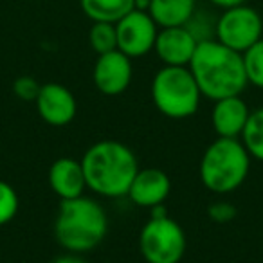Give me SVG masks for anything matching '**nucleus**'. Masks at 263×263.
<instances>
[{
	"mask_svg": "<svg viewBox=\"0 0 263 263\" xmlns=\"http://www.w3.org/2000/svg\"><path fill=\"white\" fill-rule=\"evenodd\" d=\"M87 190L103 198L126 197L139 162L130 146L116 139H103L87 148L81 157Z\"/></svg>",
	"mask_w": 263,
	"mask_h": 263,
	"instance_id": "f257e3e1",
	"label": "nucleus"
},
{
	"mask_svg": "<svg viewBox=\"0 0 263 263\" xmlns=\"http://www.w3.org/2000/svg\"><path fill=\"white\" fill-rule=\"evenodd\" d=\"M187 67L200 88L202 98L211 101L241 96L249 85L241 52L226 47L215 38L198 42Z\"/></svg>",
	"mask_w": 263,
	"mask_h": 263,
	"instance_id": "f03ea898",
	"label": "nucleus"
},
{
	"mask_svg": "<svg viewBox=\"0 0 263 263\" xmlns=\"http://www.w3.org/2000/svg\"><path fill=\"white\" fill-rule=\"evenodd\" d=\"M108 233V216L98 200L85 195L60 200L54 220V238L70 254L94 251Z\"/></svg>",
	"mask_w": 263,
	"mask_h": 263,
	"instance_id": "7ed1b4c3",
	"label": "nucleus"
},
{
	"mask_svg": "<svg viewBox=\"0 0 263 263\" xmlns=\"http://www.w3.org/2000/svg\"><path fill=\"white\" fill-rule=\"evenodd\" d=\"M251 172V155L240 139L216 137L204 150L198 166L200 182L216 195L236 191Z\"/></svg>",
	"mask_w": 263,
	"mask_h": 263,
	"instance_id": "20e7f679",
	"label": "nucleus"
},
{
	"mask_svg": "<svg viewBox=\"0 0 263 263\" xmlns=\"http://www.w3.org/2000/svg\"><path fill=\"white\" fill-rule=\"evenodd\" d=\"M202 92L190 67L162 65L152 80V101L170 119H187L200 106Z\"/></svg>",
	"mask_w": 263,
	"mask_h": 263,
	"instance_id": "39448f33",
	"label": "nucleus"
},
{
	"mask_svg": "<svg viewBox=\"0 0 263 263\" xmlns=\"http://www.w3.org/2000/svg\"><path fill=\"white\" fill-rule=\"evenodd\" d=\"M186 249V233L170 215L150 216L141 227L139 251L146 263H180Z\"/></svg>",
	"mask_w": 263,
	"mask_h": 263,
	"instance_id": "423d86ee",
	"label": "nucleus"
},
{
	"mask_svg": "<svg viewBox=\"0 0 263 263\" xmlns=\"http://www.w3.org/2000/svg\"><path fill=\"white\" fill-rule=\"evenodd\" d=\"M263 38V20L254 8L245 4L222 9L216 18L215 40L236 52H245Z\"/></svg>",
	"mask_w": 263,
	"mask_h": 263,
	"instance_id": "0eeeda50",
	"label": "nucleus"
},
{
	"mask_svg": "<svg viewBox=\"0 0 263 263\" xmlns=\"http://www.w3.org/2000/svg\"><path fill=\"white\" fill-rule=\"evenodd\" d=\"M117 49L128 58H141L154 51L159 26L148 11L134 9L116 24Z\"/></svg>",
	"mask_w": 263,
	"mask_h": 263,
	"instance_id": "6e6552de",
	"label": "nucleus"
},
{
	"mask_svg": "<svg viewBox=\"0 0 263 263\" xmlns=\"http://www.w3.org/2000/svg\"><path fill=\"white\" fill-rule=\"evenodd\" d=\"M134 78L132 58L116 49L106 54H99L92 70V80L99 94L116 98L126 92Z\"/></svg>",
	"mask_w": 263,
	"mask_h": 263,
	"instance_id": "1a4fd4ad",
	"label": "nucleus"
},
{
	"mask_svg": "<svg viewBox=\"0 0 263 263\" xmlns=\"http://www.w3.org/2000/svg\"><path fill=\"white\" fill-rule=\"evenodd\" d=\"M36 112L45 124L51 126H67L74 121L78 114V101L74 94L62 83H44L38 92Z\"/></svg>",
	"mask_w": 263,
	"mask_h": 263,
	"instance_id": "9d476101",
	"label": "nucleus"
},
{
	"mask_svg": "<svg viewBox=\"0 0 263 263\" xmlns=\"http://www.w3.org/2000/svg\"><path fill=\"white\" fill-rule=\"evenodd\" d=\"M197 45L198 40L186 26L161 27L154 45V52L164 65L187 67L197 51Z\"/></svg>",
	"mask_w": 263,
	"mask_h": 263,
	"instance_id": "9b49d317",
	"label": "nucleus"
},
{
	"mask_svg": "<svg viewBox=\"0 0 263 263\" xmlns=\"http://www.w3.org/2000/svg\"><path fill=\"white\" fill-rule=\"evenodd\" d=\"M172 191V180L162 170L144 168L136 173L126 197L137 208H155L162 205Z\"/></svg>",
	"mask_w": 263,
	"mask_h": 263,
	"instance_id": "f8f14e48",
	"label": "nucleus"
},
{
	"mask_svg": "<svg viewBox=\"0 0 263 263\" xmlns=\"http://www.w3.org/2000/svg\"><path fill=\"white\" fill-rule=\"evenodd\" d=\"M249 116H251V108L241 96L216 99L211 110V126L216 137L240 139Z\"/></svg>",
	"mask_w": 263,
	"mask_h": 263,
	"instance_id": "ddd939ff",
	"label": "nucleus"
},
{
	"mask_svg": "<svg viewBox=\"0 0 263 263\" xmlns=\"http://www.w3.org/2000/svg\"><path fill=\"white\" fill-rule=\"evenodd\" d=\"M49 186L60 200H70L85 195L87 182L81 161L72 157H60L49 168Z\"/></svg>",
	"mask_w": 263,
	"mask_h": 263,
	"instance_id": "4468645a",
	"label": "nucleus"
},
{
	"mask_svg": "<svg viewBox=\"0 0 263 263\" xmlns=\"http://www.w3.org/2000/svg\"><path fill=\"white\" fill-rule=\"evenodd\" d=\"M197 9V0H150L148 13L161 27L186 26Z\"/></svg>",
	"mask_w": 263,
	"mask_h": 263,
	"instance_id": "2eb2a0df",
	"label": "nucleus"
},
{
	"mask_svg": "<svg viewBox=\"0 0 263 263\" xmlns=\"http://www.w3.org/2000/svg\"><path fill=\"white\" fill-rule=\"evenodd\" d=\"M80 8L92 22L117 24L136 9V0H80Z\"/></svg>",
	"mask_w": 263,
	"mask_h": 263,
	"instance_id": "dca6fc26",
	"label": "nucleus"
},
{
	"mask_svg": "<svg viewBox=\"0 0 263 263\" xmlns=\"http://www.w3.org/2000/svg\"><path fill=\"white\" fill-rule=\"evenodd\" d=\"M240 141L249 152L251 159L263 162V106L251 110V116L241 132Z\"/></svg>",
	"mask_w": 263,
	"mask_h": 263,
	"instance_id": "f3484780",
	"label": "nucleus"
},
{
	"mask_svg": "<svg viewBox=\"0 0 263 263\" xmlns=\"http://www.w3.org/2000/svg\"><path fill=\"white\" fill-rule=\"evenodd\" d=\"M88 44L96 54H106L117 49V31L116 24L108 22H92L88 31Z\"/></svg>",
	"mask_w": 263,
	"mask_h": 263,
	"instance_id": "a211bd4d",
	"label": "nucleus"
},
{
	"mask_svg": "<svg viewBox=\"0 0 263 263\" xmlns=\"http://www.w3.org/2000/svg\"><path fill=\"white\" fill-rule=\"evenodd\" d=\"M241 58L249 85L263 88V38L251 45L245 52H241Z\"/></svg>",
	"mask_w": 263,
	"mask_h": 263,
	"instance_id": "6ab92c4d",
	"label": "nucleus"
},
{
	"mask_svg": "<svg viewBox=\"0 0 263 263\" xmlns=\"http://www.w3.org/2000/svg\"><path fill=\"white\" fill-rule=\"evenodd\" d=\"M20 208L18 193L9 182L0 179V226H6L16 216Z\"/></svg>",
	"mask_w": 263,
	"mask_h": 263,
	"instance_id": "aec40b11",
	"label": "nucleus"
},
{
	"mask_svg": "<svg viewBox=\"0 0 263 263\" xmlns=\"http://www.w3.org/2000/svg\"><path fill=\"white\" fill-rule=\"evenodd\" d=\"M42 88V83H38L33 76H20L13 81V94L22 101H34Z\"/></svg>",
	"mask_w": 263,
	"mask_h": 263,
	"instance_id": "412c9836",
	"label": "nucleus"
},
{
	"mask_svg": "<svg viewBox=\"0 0 263 263\" xmlns=\"http://www.w3.org/2000/svg\"><path fill=\"white\" fill-rule=\"evenodd\" d=\"M236 208L234 204L227 200H216L213 204H209L208 208V216L215 223H229L236 218Z\"/></svg>",
	"mask_w": 263,
	"mask_h": 263,
	"instance_id": "4be33fe9",
	"label": "nucleus"
},
{
	"mask_svg": "<svg viewBox=\"0 0 263 263\" xmlns=\"http://www.w3.org/2000/svg\"><path fill=\"white\" fill-rule=\"evenodd\" d=\"M209 4L215 6V8H220V9H227V8H233V6H240V4H245L247 0H208Z\"/></svg>",
	"mask_w": 263,
	"mask_h": 263,
	"instance_id": "5701e85b",
	"label": "nucleus"
},
{
	"mask_svg": "<svg viewBox=\"0 0 263 263\" xmlns=\"http://www.w3.org/2000/svg\"><path fill=\"white\" fill-rule=\"evenodd\" d=\"M52 263H85V259L80 258V254H63L60 258H56Z\"/></svg>",
	"mask_w": 263,
	"mask_h": 263,
	"instance_id": "b1692460",
	"label": "nucleus"
}]
</instances>
